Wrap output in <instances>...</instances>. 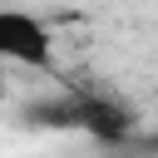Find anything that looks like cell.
I'll return each mask as SVG.
<instances>
[{"mask_svg":"<svg viewBox=\"0 0 158 158\" xmlns=\"http://www.w3.org/2000/svg\"><path fill=\"white\" fill-rule=\"evenodd\" d=\"M0 64L54 69V30L25 5H0Z\"/></svg>","mask_w":158,"mask_h":158,"instance_id":"1","label":"cell"},{"mask_svg":"<svg viewBox=\"0 0 158 158\" xmlns=\"http://www.w3.org/2000/svg\"><path fill=\"white\" fill-rule=\"evenodd\" d=\"M0 104H5V74H0Z\"/></svg>","mask_w":158,"mask_h":158,"instance_id":"2","label":"cell"}]
</instances>
